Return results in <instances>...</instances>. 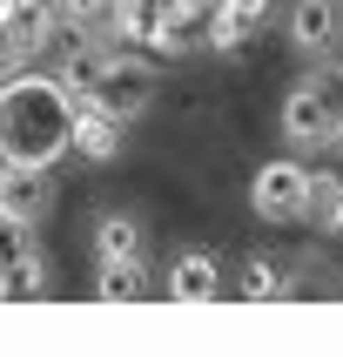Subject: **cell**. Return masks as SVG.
Returning a JSON list of instances; mask_svg holds the SVG:
<instances>
[{"label":"cell","instance_id":"cell-8","mask_svg":"<svg viewBox=\"0 0 343 357\" xmlns=\"http://www.w3.org/2000/svg\"><path fill=\"white\" fill-rule=\"evenodd\" d=\"M161 290H168V303H216V290H222V263H216V250H182V257L168 263Z\"/></svg>","mask_w":343,"mask_h":357},{"label":"cell","instance_id":"cell-14","mask_svg":"<svg viewBox=\"0 0 343 357\" xmlns=\"http://www.w3.org/2000/svg\"><path fill=\"white\" fill-rule=\"evenodd\" d=\"M310 222L317 229H330V236H343V176H310Z\"/></svg>","mask_w":343,"mask_h":357},{"label":"cell","instance_id":"cell-9","mask_svg":"<svg viewBox=\"0 0 343 357\" xmlns=\"http://www.w3.org/2000/svg\"><path fill=\"white\" fill-rule=\"evenodd\" d=\"M148 290H155V270H148V257L95 263V297H101V303H141Z\"/></svg>","mask_w":343,"mask_h":357},{"label":"cell","instance_id":"cell-18","mask_svg":"<svg viewBox=\"0 0 343 357\" xmlns=\"http://www.w3.org/2000/svg\"><path fill=\"white\" fill-rule=\"evenodd\" d=\"M337 149H343V108H337Z\"/></svg>","mask_w":343,"mask_h":357},{"label":"cell","instance_id":"cell-2","mask_svg":"<svg viewBox=\"0 0 343 357\" xmlns=\"http://www.w3.org/2000/svg\"><path fill=\"white\" fill-rule=\"evenodd\" d=\"M88 95L108 108V115H121V121H135V115H148V101H155V54L148 47H108V61H101V75L88 81Z\"/></svg>","mask_w":343,"mask_h":357},{"label":"cell","instance_id":"cell-13","mask_svg":"<svg viewBox=\"0 0 343 357\" xmlns=\"http://www.w3.org/2000/svg\"><path fill=\"white\" fill-rule=\"evenodd\" d=\"M236 297L242 303H276V297H289V277H282L269 257H249V263H242V277H236Z\"/></svg>","mask_w":343,"mask_h":357},{"label":"cell","instance_id":"cell-16","mask_svg":"<svg viewBox=\"0 0 343 357\" xmlns=\"http://www.w3.org/2000/svg\"><path fill=\"white\" fill-rule=\"evenodd\" d=\"M303 81H310V88H317V95L330 101V115L343 108V61H337V54H330V61H317V68H310Z\"/></svg>","mask_w":343,"mask_h":357},{"label":"cell","instance_id":"cell-6","mask_svg":"<svg viewBox=\"0 0 343 357\" xmlns=\"http://www.w3.org/2000/svg\"><path fill=\"white\" fill-rule=\"evenodd\" d=\"M276 128H282V142H303V149H337V115H330V101H323L310 81H296V88L282 95Z\"/></svg>","mask_w":343,"mask_h":357},{"label":"cell","instance_id":"cell-19","mask_svg":"<svg viewBox=\"0 0 343 357\" xmlns=\"http://www.w3.org/2000/svg\"><path fill=\"white\" fill-rule=\"evenodd\" d=\"M7 7H14V0H0V14H7Z\"/></svg>","mask_w":343,"mask_h":357},{"label":"cell","instance_id":"cell-17","mask_svg":"<svg viewBox=\"0 0 343 357\" xmlns=\"http://www.w3.org/2000/svg\"><path fill=\"white\" fill-rule=\"evenodd\" d=\"M222 14H229V20H236V27H242V34H256V27H262V20H269V0H222Z\"/></svg>","mask_w":343,"mask_h":357},{"label":"cell","instance_id":"cell-11","mask_svg":"<svg viewBox=\"0 0 343 357\" xmlns=\"http://www.w3.org/2000/svg\"><path fill=\"white\" fill-rule=\"evenodd\" d=\"M0 209H14V216H34L47 209V169H27V162H7V176H0Z\"/></svg>","mask_w":343,"mask_h":357},{"label":"cell","instance_id":"cell-1","mask_svg":"<svg viewBox=\"0 0 343 357\" xmlns=\"http://www.w3.org/2000/svg\"><path fill=\"white\" fill-rule=\"evenodd\" d=\"M74 95L67 81L47 75H7L0 81V162H27V169H54L61 155H74Z\"/></svg>","mask_w":343,"mask_h":357},{"label":"cell","instance_id":"cell-20","mask_svg":"<svg viewBox=\"0 0 343 357\" xmlns=\"http://www.w3.org/2000/svg\"><path fill=\"white\" fill-rule=\"evenodd\" d=\"M0 176H7V162H0Z\"/></svg>","mask_w":343,"mask_h":357},{"label":"cell","instance_id":"cell-12","mask_svg":"<svg viewBox=\"0 0 343 357\" xmlns=\"http://www.w3.org/2000/svg\"><path fill=\"white\" fill-rule=\"evenodd\" d=\"M47 290H54V270L40 263V250H34V257H20V263H7V270H0V303H40Z\"/></svg>","mask_w":343,"mask_h":357},{"label":"cell","instance_id":"cell-4","mask_svg":"<svg viewBox=\"0 0 343 357\" xmlns=\"http://www.w3.org/2000/svg\"><path fill=\"white\" fill-rule=\"evenodd\" d=\"M249 209L262 222H303L310 216V169L303 162H262L256 176H249Z\"/></svg>","mask_w":343,"mask_h":357},{"label":"cell","instance_id":"cell-3","mask_svg":"<svg viewBox=\"0 0 343 357\" xmlns=\"http://www.w3.org/2000/svg\"><path fill=\"white\" fill-rule=\"evenodd\" d=\"M108 47H115V34H108V27H88V20L61 14L54 34H47V47H40V61H47L67 88H88V81L101 75V61H108Z\"/></svg>","mask_w":343,"mask_h":357},{"label":"cell","instance_id":"cell-10","mask_svg":"<svg viewBox=\"0 0 343 357\" xmlns=\"http://www.w3.org/2000/svg\"><path fill=\"white\" fill-rule=\"evenodd\" d=\"M115 257H148V229H141V216H128V209L95 216V263H115Z\"/></svg>","mask_w":343,"mask_h":357},{"label":"cell","instance_id":"cell-7","mask_svg":"<svg viewBox=\"0 0 343 357\" xmlns=\"http://www.w3.org/2000/svg\"><path fill=\"white\" fill-rule=\"evenodd\" d=\"M121 135H128V121H121V115H108V108H101V101L81 88V95H74V128H67L74 155H88V162H115L121 149H128Z\"/></svg>","mask_w":343,"mask_h":357},{"label":"cell","instance_id":"cell-5","mask_svg":"<svg viewBox=\"0 0 343 357\" xmlns=\"http://www.w3.org/2000/svg\"><path fill=\"white\" fill-rule=\"evenodd\" d=\"M282 34H289V47H296L303 61L343 54V0H289Z\"/></svg>","mask_w":343,"mask_h":357},{"label":"cell","instance_id":"cell-15","mask_svg":"<svg viewBox=\"0 0 343 357\" xmlns=\"http://www.w3.org/2000/svg\"><path fill=\"white\" fill-rule=\"evenodd\" d=\"M40 250V222L34 216H14V209H0V270L20 257H34Z\"/></svg>","mask_w":343,"mask_h":357}]
</instances>
